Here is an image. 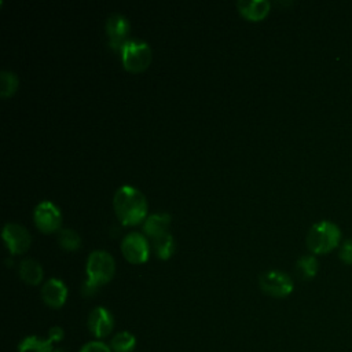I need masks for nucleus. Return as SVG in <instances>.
<instances>
[{"label": "nucleus", "instance_id": "nucleus-1", "mask_svg": "<svg viewBox=\"0 0 352 352\" xmlns=\"http://www.w3.org/2000/svg\"><path fill=\"white\" fill-rule=\"evenodd\" d=\"M113 205L117 217L124 226L138 224L144 219L147 210V202L143 192L129 184H124L116 191Z\"/></svg>", "mask_w": 352, "mask_h": 352}, {"label": "nucleus", "instance_id": "nucleus-2", "mask_svg": "<svg viewBox=\"0 0 352 352\" xmlns=\"http://www.w3.org/2000/svg\"><path fill=\"white\" fill-rule=\"evenodd\" d=\"M114 258L106 250H94L87 260V280L82 283L81 292L84 297L92 296L96 289L107 283L114 275Z\"/></svg>", "mask_w": 352, "mask_h": 352}, {"label": "nucleus", "instance_id": "nucleus-3", "mask_svg": "<svg viewBox=\"0 0 352 352\" xmlns=\"http://www.w3.org/2000/svg\"><path fill=\"white\" fill-rule=\"evenodd\" d=\"M341 241L340 227L329 220L315 223L307 234V246L315 254H324L338 246Z\"/></svg>", "mask_w": 352, "mask_h": 352}, {"label": "nucleus", "instance_id": "nucleus-4", "mask_svg": "<svg viewBox=\"0 0 352 352\" xmlns=\"http://www.w3.org/2000/svg\"><path fill=\"white\" fill-rule=\"evenodd\" d=\"M120 52L124 67L132 73H139L147 69L153 58L150 45L146 41L138 38L126 40L122 44Z\"/></svg>", "mask_w": 352, "mask_h": 352}, {"label": "nucleus", "instance_id": "nucleus-5", "mask_svg": "<svg viewBox=\"0 0 352 352\" xmlns=\"http://www.w3.org/2000/svg\"><path fill=\"white\" fill-rule=\"evenodd\" d=\"M258 285L265 294L278 298L289 296L294 287L292 278L286 272L278 270H271L260 274Z\"/></svg>", "mask_w": 352, "mask_h": 352}, {"label": "nucleus", "instance_id": "nucleus-6", "mask_svg": "<svg viewBox=\"0 0 352 352\" xmlns=\"http://www.w3.org/2000/svg\"><path fill=\"white\" fill-rule=\"evenodd\" d=\"M124 257L133 264H140L148 258V243L143 234L132 231L126 234L121 242Z\"/></svg>", "mask_w": 352, "mask_h": 352}, {"label": "nucleus", "instance_id": "nucleus-7", "mask_svg": "<svg viewBox=\"0 0 352 352\" xmlns=\"http://www.w3.org/2000/svg\"><path fill=\"white\" fill-rule=\"evenodd\" d=\"M33 219L37 228L47 234L56 231L62 223V214L58 206L50 201H43L36 206Z\"/></svg>", "mask_w": 352, "mask_h": 352}, {"label": "nucleus", "instance_id": "nucleus-8", "mask_svg": "<svg viewBox=\"0 0 352 352\" xmlns=\"http://www.w3.org/2000/svg\"><path fill=\"white\" fill-rule=\"evenodd\" d=\"M3 239L12 254H21L30 246V232L18 223H6L3 227Z\"/></svg>", "mask_w": 352, "mask_h": 352}, {"label": "nucleus", "instance_id": "nucleus-9", "mask_svg": "<svg viewBox=\"0 0 352 352\" xmlns=\"http://www.w3.org/2000/svg\"><path fill=\"white\" fill-rule=\"evenodd\" d=\"M129 29H131V25L124 15L118 12L109 15L106 19V33L109 37V44L114 50H121L122 44L126 41L125 37Z\"/></svg>", "mask_w": 352, "mask_h": 352}, {"label": "nucleus", "instance_id": "nucleus-10", "mask_svg": "<svg viewBox=\"0 0 352 352\" xmlns=\"http://www.w3.org/2000/svg\"><path fill=\"white\" fill-rule=\"evenodd\" d=\"M87 324H88V329L92 333V336H95L96 338L100 340V338L107 337L111 333L114 320H113L111 314L104 307H96L89 312Z\"/></svg>", "mask_w": 352, "mask_h": 352}, {"label": "nucleus", "instance_id": "nucleus-11", "mask_svg": "<svg viewBox=\"0 0 352 352\" xmlns=\"http://www.w3.org/2000/svg\"><path fill=\"white\" fill-rule=\"evenodd\" d=\"M41 298L48 307L60 308L67 298V287L60 279L51 278L41 287Z\"/></svg>", "mask_w": 352, "mask_h": 352}, {"label": "nucleus", "instance_id": "nucleus-12", "mask_svg": "<svg viewBox=\"0 0 352 352\" xmlns=\"http://www.w3.org/2000/svg\"><path fill=\"white\" fill-rule=\"evenodd\" d=\"M270 6L271 4L267 0H239L236 3L239 14L250 21L264 18L270 11Z\"/></svg>", "mask_w": 352, "mask_h": 352}, {"label": "nucleus", "instance_id": "nucleus-13", "mask_svg": "<svg viewBox=\"0 0 352 352\" xmlns=\"http://www.w3.org/2000/svg\"><path fill=\"white\" fill-rule=\"evenodd\" d=\"M170 224V216L168 213H154L146 217L143 223V232L151 238H155L168 231Z\"/></svg>", "mask_w": 352, "mask_h": 352}, {"label": "nucleus", "instance_id": "nucleus-14", "mask_svg": "<svg viewBox=\"0 0 352 352\" xmlns=\"http://www.w3.org/2000/svg\"><path fill=\"white\" fill-rule=\"evenodd\" d=\"M19 276L29 285H38L43 280V267L33 258H23L19 263Z\"/></svg>", "mask_w": 352, "mask_h": 352}, {"label": "nucleus", "instance_id": "nucleus-15", "mask_svg": "<svg viewBox=\"0 0 352 352\" xmlns=\"http://www.w3.org/2000/svg\"><path fill=\"white\" fill-rule=\"evenodd\" d=\"M52 342L48 338H38L37 336H29L23 338L18 345V352H54Z\"/></svg>", "mask_w": 352, "mask_h": 352}, {"label": "nucleus", "instance_id": "nucleus-16", "mask_svg": "<svg viewBox=\"0 0 352 352\" xmlns=\"http://www.w3.org/2000/svg\"><path fill=\"white\" fill-rule=\"evenodd\" d=\"M296 270L302 279H312L318 274L319 263L314 254H304L296 263Z\"/></svg>", "mask_w": 352, "mask_h": 352}, {"label": "nucleus", "instance_id": "nucleus-17", "mask_svg": "<svg viewBox=\"0 0 352 352\" xmlns=\"http://www.w3.org/2000/svg\"><path fill=\"white\" fill-rule=\"evenodd\" d=\"M136 346V338L129 331H120L110 340L113 352H132Z\"/></svg>", "mask_w": 352, "mask_h": 352}, {"label": "nucleus", "instance_id": "nucleus-18", "mask_svg": "<svg viewBox=\"0 0 352 352\" xmlns=\"http://www.w3.org/2000/svg\"><path fill=\"white\" fill-rule=\"evenodd\" d=\"M153 243L160 258H169L175 252V241L173 236L166 231L155 238H153Z\"/></svg>", "mask_w": 352, "mask_h": 352}, {"label": "nucleus", "instance_id": "nucleus-19", "mask_svg": "<svg viewBox=\"0 0 352 352\" xmlns=\"http://www.w3.org/2000/svg\"><path fill=\"white\" fill-rule=\"evenodd\" d=\"M19 80L14 72L1 70L0 72V95L1 98L11 96L18 88Z\"/></svg>", "mask_w": 352, "mask_h": 352}, {"label": "nucleus", "instance_id": "nucleus-20", "mask_svg": "<svg viewBox=\"0 0 352 352\" xmlns=\"http://www.w3.org/2000/svg\"><path fill=\"white\" fill-rule=\"evenodd\" d=\"M58 242L65 250H76L80 246L81 239L74 230L63 228L58 234Z\"/></svg>", "mask_w": 352, "mask_h": 352}, {"label": "nucleus", "instance_id": "nucleus-21", "mask_svg": "<svg viewBox=\"0 0 352 352\" xmlns=\"http://www.w3.org/2000/svg\"><path fill=\"white\" fill-rule=\"evenodd\" d=\"M80 352H113V351L109 345H106L102 341H89L81 346Z\"/></svg>", "mask_w": 352, "mask_h": 352}, {"label": "nucleus", "instance_id": "nucleus-22", "mask_svg": "<svg viewBox=\"0 0 352 352\" xmlns=\"http://www.w3.org/2000/svg\"><path fill=\"white\" fill-rule=\"evenodd\" d=\"M338 256L345 264L352 265V239H345L342 242Z\"/></svg>", "mask_w": 352, "mask_h": 352}, {"label": "nucleus", "instance_id": "nucleus-23", "mask_svg": "<svg viewBox=\"0 0 352 352\" xmlns=\"http://www.w3.org/2000/svg\"><path fill=\"white\" fill-rule=\"evenodd\" d=\"M65 337V331L60 326H52L50 330H48V340L54 344V342H59L62 341Z\"/></svg>", "mask_w": 352, "mask_h": 352}, {"label": "nucleus", "instance_id": "nucleus-24", "mask_svg": "<svg viewBox=\"0 0 352 352\" xmlns=\"http://www.w3.org/2000/svg\"><path fill=\"white\" fill-rule=\"evenodd\" d=\"M54 352H65V351H62V349H55Z\"/></svg>", "mask_w": 352, "mask_h": 352}]
</instances>
